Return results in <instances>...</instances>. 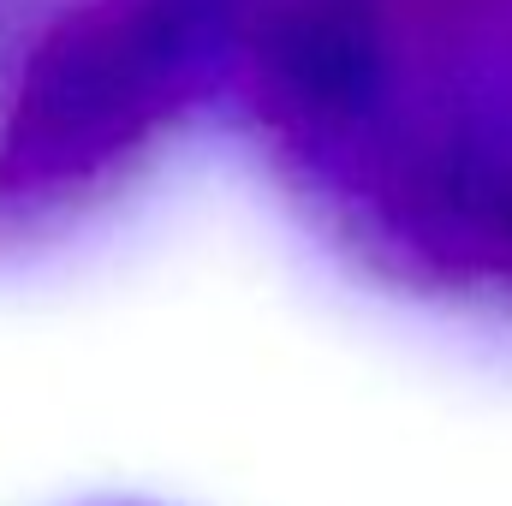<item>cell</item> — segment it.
I'll list each match as a JSON object with an SVG mask.
<instances>
[{
	"label": "cell",
	"instance_id": "cell-2",
	"mask_svg": "<svg viewBox=\"0 0 512 506\" xmlns=\"http://www.w3.org/2000/svg\"><path fill=\"white\" fill-rule=\"evenodd\" d=\"M286 185L382 280L512 310V0H382L358 114Z\"/></svg>",
	"mask_w": 512,
	"mask_h": 506
},
{
	"label": "cell",
	"instance_id": "cell-1",
	"mask_svg": "<svg viewBox=\"0 0 512 506\" xmlns=\"http://www.w3.org/2000/svg\"><path fill=\"white\" fill-rule=\"evenodd\" d=\"M382 0H72L0 90V245L84 215L191 120L304 173L358 114Z\"/></svg>",
	"mask_w": 512,
	"mask_h": 506
},
{
	"label": "cell",
	"instance_id": "cell-3",
	"mask_svg": "<svg viewBox=\"0 0 512 506\" xmlns=\"http://www.w3.org/2000/svg\"><path fill=\"white\" fill-rule=\"evenodd\" d=\"M90 506H155V501H90Z\"/></svg>",
	"mask_w": 512,
	"mask_h": 506
}]
</instances>
